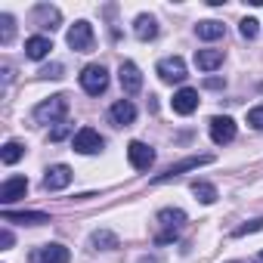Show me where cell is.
Here are the masks:
<instances>
[{
	"label": "cell",
	"instance_id": "cell-1",
	"mask_svg": "<svg viewBox=\"0 0 263 263\" xmlns=\"http://www.w3.org/2000/svg\"><path fill=\"white\" fill-rule=\"evenodd\" d=\"M65 115H68V96L65 93H56L34 108V121H41V124H62Z\"/></svg>",
	"mask_w": 263,
	"mask_h": 263
},
{
	"label": "cell",
	"instance_id": "cell-2",
	"mask_svg": "<svg viewBox=\"0 0 263 263\" xmlns=\"http://www.w3.org/2000/svg\"><path fill=\"white\" fill-rule=\"evenodd\" d=\"M158 223L164 226V232H161L155 241H158V245H167V241H174L177 232L186 226V211H180V208H164V211H158Z\"/></svg>",
	"mask_w": 263,
	"mask_h": 263
},
{
	"label": "cell",
	"instance_id": "cell-3",
	"mask_svg": "<svg viewBox=\"0 0 263 263\" xmlns=\"http://www.w3.org/2000/svg\"><path fill=\"white\" fill-rule=\"evenodd\" d=\"M81 87H84V93H90V96L105 93V87H108V71H105V65H99V62L87 65V68L81 71Z\"/></svg>",
	"mask_w": 263,
	"mask_h": 263
},
{
	"label": "cell",
	"instance_id": "cell-4",
	"mask_svg": "<svg viewBox=\"0 0 263 263\" xmlns=\"http://www.w3.org/2000/svg\"><path fill=\"white\" fill-rule=\"evenodd\" d=\"M102 146H105V140L96 134L93 127H81L71 137V149L81 152V155H96V152H102Z\"/></svg>",
	"mask_w": 263,
	"mask_h": 263
},
{
	"label": "cell",
	"instance_id": "cell-5",
	"mask_svg": "<svg viewBox=\"0 0 263 263\" xmlns=\"http://www.w3.org/2000/svg\"><path fill=\"white\" fill-rule=\"evenodd\" d=\"M65 41H68V47L74 50V53H90L93 50V25L90 22H74L71 28H68V34H65Z\"/></svg>",
	"mask_w": 263,
	"mask_h": 263
},
{
	"label": "cell",
	"instance_id": "cell-6",
	"mask_svg": "<svg viewBox=\"0 0 263 263\" xmlns=\"http://www.w3.org/2000/svg\"><path fill=\"white\" fill-rule=\"evenodd\" d=\"M214 161V155H192V158H183V161H177V164H171L164 174H158L152 183L158 186V183H167V180H177L180 174H186V171H195V167H201V164H211Z\"/></svg>",
	"mask_w": 263,
	"mask_h": 263
},
{
	"label": "cell",
	"instance_id": "cell-7",
	"mask_svg": "<svg viewBox=\"0 0 263 263\" xmlns=\"http://www.w3.org/2000/svg\"><path fill=\"white\" fill-rule=\"evenodd\" d=\"M118 81H121V90H124L127 96H137V93L143 90V74H140L137 62H121V68H118Z\"/></svg>",
	"mask_w": 263,
	"mask_h": 263
},
{
	"label": "cell",
	"instance_id": "cell-8",
	"mask_svg": "<svg viewBox=\"0 0 263 263\" xmlns=\"http://www.w3.org/2000/svg\"><path fill=\"white\" fill-rule=\"evenodd\" d=\"M211 140L217 146H226V143L235 140V121L229 115H214L211 118Z\"/></svg>",
	"mask_w": 263,
	"mask_h": 263
},
{
	"label": "cell",
	"instance_id": "cell-9",
	"mask_svg": "<svg viewBox=\"0 0 263 263\" xmlns=\"http://www.w3.org/2000/svg\"><path fill=\"white\" fill-rule=\"evenodd\" d=\"M155 71H158V78H161L164 84H180V81H186V62H183L180 56H167V59H161Z\"/></svg>",
	"mask_w": 263,
	"mask_h": 263
},
{
	"label": "cell",
	"instance_id": "cell-10",
	"mask_svg": "<svg viewBox=\"0 0 263 263\" xmlns=\"http://www.w3.org/2000/svg\"><path fill=\"white\" fill-rule=\"evenodd\" d=\"M127 158H130V164H134L137 171H149L155 164V152L146 143H140V140H134V143L127 146Z\"/></svg>",
	"mask_w": 263,
	"mask_h": 263
},
{
	"label": "cell",
	"instance_id": "cell-11",
	"mask_svg": "<svg viewBox=\"0 0 263 263\" xmlns=\"http://www.w3.org/2000/svg\"><path fill=\"white\" fill-rule=\"evenodd\" d=\"M108 121L115 127H127V124H134L137 121V105L130 102V99H118L111 108H108Z\"/></svg>",
	"mask_w": 263,
	"mask_h": 263
},
{
	"label": "cell",
	"instance_id": "cell-12",
	"mask_svg": "<svg viewBox=\"0 0 263 263\" xmlns=\"http://www.w3.org/2000/svg\"><path fill=\"white\" fill-rule=\"evenodd\" d=\"M71 183V167L68 164H53L50 171H47V177H44V189L47 192H59V189H65Z\"/></svg>",
	"mask_w": 263,
	"mask_h": 263
},
{
	"label": "cell",
	"instance_id": "cell-13",
	"mask_svg": "<svg viewBox=\"0 0 263 263\" xmlns=\"http://www.w3.org/2000/svg\"><path fill=\"white\" fill-rule=\"evenodd\" d=\"M171 105H174V111H177V115H192V111L198 108V90H192V87L177 90V93H174V99H171Z\"/></svg>",
	"mask_w": 263,
	"mask_h": 263
},
{
	"label": "cell",
	"instance_id": "cell-14",
	"mask_svg": "<svg viewBox=\"0 0 263 263\" xmlns=\"http://www.w3.org/2000/svg\"><path fill=\"white\" fill-rule=\"evenodd\" d=\"M68 260H71V251L65 245H44L34 254V263H68Z\"/></svg>",
	"mask_w": 263,
	"mask_h": 263
},
{
	"label": "cell",
	"instance_id": "cell-15",
	"mask_svg": "<svg viewBox=\"0 0 263 263\" xmlns=\"http://www.w3.org/2000/svg\"><path fill=\"white\" fill-rule=\"evenodd\" d=\"M25 192H28V180L25 177H10V180H4V186H0V201L10 204V201L22 198Z\"/></svg>",
	"mask_w": 263,
	"mask_h": 263
},
{
	"label": "cell",
	"instance_id": "cell-16",
	"mask_svg": "<svg viewBox=\"0 0 263 263\" xmlns=\"http://www.w3.org/2000/svg\"><path fill=\"white\" fill-rule=\"evenodd\" d=\"M34 22L41 25V28H59V22H62V13L56 10V7H50V4H37L34 7Z\"/></svg>",
	"mask_w": 263,
	"mask_h": 263
},
{
	"label": "cell",
	"instance_id": "cell-17",
	"mask_svg": "<svg viewBox=\"0 0 263 263\" xmlns=\"http://www.w3.org/2000/svg\"><path fill=\"white\" fill-rule=\"evenodd\" d=\"M50 50H53V41H50V37H44V34H34V37H28V41H25V56H28V59H34V62H37V59H44Z\"/></svg>",
	"mask_w": 263,
	"mask_h": 263
},
{
	"label": "cell",
	"instance_id": "cell-18",
	"mask_svg": "<svg viewBox=\"0 0 263 263\" xmlns=\"http://www.w3.org/2000/svg\"><path fill=\"white\" fill-rule=\"evenodd\" d=\"M195 34H198L201 41H217V37H223V34H226V25H223V22H217V19H204V22H198V25H195Z\"/></svg>",
	"mask_w": 263,
	"mask_h": 263
},
{
	"label": "cell",
	"instance_id": "cell-19",
	"mask_svg": "<svg viewBox=\"0 0 263 263\" xmlns=\"http://www.w3.org/2000/svg\"><path fill=\"white\" fill-rule=\"evenodd\" d=\"M195 65H198L201 71L220 68V65H223V50H198V53H195Z\"/></svg>",
	"mask_w": 263,
	"mask_h": 263
},
{
	"label": "cell",
	"instance_id": "cell-20",
	"mask_svg": "<svg viewBox=\"0 0 263 263\" xmlns=\"http://www.w3.org/2000/svg\"><path fill=\"white\" fill-rule=\"evenodd\" d=\"M134 34H137L140 41H155V37H158V22H155L152 16H140L137 25H134Z\"/></svg>",
	"mask_w": 263,
	"mask_h": 263
},
{
	"label": "cell",
	"instance_id": "cell-21",
	"mask_svg": "<svg viewBox=\"0 0 263 263\" xmlns=\"http://www.w3.org/2000/svg\"><path fill=\"white\" fill-rule=\"evenodd\" d=\"M4 220H10V223H13V220H16V223H34V226H37V223H50V217L41 214V211H22V214H16V211H10V208L4 211Z\"/></svg>",
	"mask_w": 263,
	"mask_h": 263
},
{
	"label": "cell",
	"instance_id": "cell-22",
	"mask_svg": "<svg viewBox=\"0 0 263 263\" xmlns=\"http://www.w3.org/2000/svg\"><path fill=\"white\" fill-rule=\"evenodd\" d=\"M90 248H96V251H111V248H118V235L108 232V229H99V232L90 235Z\"/></svg>",
	"mask_w": 263,
	"mask_h": 263
},
{
	"label": "cell",
	"instance_id": "cell-23",
	"mask_svg": "<svg viewBox=\"0 0 263 263\" xmlns=\"http://www.w3.org/2000/svg\"><path fill=\"white\" fill-rule=\"evenodd\" d=\"M22 155H25V146H22V143H16V140H10L4 149H0V161H4V164H16Z\"/></svg>",
	"mask_w": 263,
	"mask_h": 263
},
{
	"label": "cell",
	"instance_id": "cell-24",
	"mask_svg": "<svg viewBox=\"0 0 263 263\" xmlns=\"http://www.w3.org/2000/svg\"><path fill=\"white\" fill-rule=\"evenodd\" d=\"M192 195H195L201 204H214V201H217V189H214L211 183H198V180H195V183H192Z\"/></svg>",
	"mask_w": 263,
	"mask_h": 263
},
{
	"label": "cell",
	"instance_id": "cell-25",
	"mask_svg": "<svg viewBox=\"0 0 263 263\" xmlns=\"http://www.w3.org/2000/svg\"><path fill=\"white\" fill-rule=\"evenodd\" d=\"M13 31H16L13 16H10V13H4V16H0V44H10V41H13Z\"/></svg>",
	"mask_w": 263,
	"mask_h": 263
},
{
	"label": "cell",
	"instance_id": "cell-26",
	"mask_svg": "<svg viewBox=\"0 0 263 263\" xmlns=\"http://www.w3.org/2000/svg\"><path fill=\"white\" fill-rule=\"evenodd\" d=\"M260 229H263V217H257V220H251V223L232 229V238H241V235H251V232H260Z\"/></svg>",
	"mask_w": 263,
	"mask_h": 263
},
{
	"label": "cell",
	"instance_id": "cell-27",
	"mask_svg": "<svg viewBox=\"0 0 263 263\" xmlns=\"http://www.w3.org/2000/svg\"><path fill=\"white\" fill-rule=\"evenodd\" d=\"M68 134H71V124H65V121H62V124H56V127L50 130V143H59V140H65Z\"/></svg>",
	"mask_w": 263,
	"mask_h": 263
},
{
	"label": "cell",
	"instance_id": "cell-28",
	"mask_svg": "<svg viewBox=\"0 0 263 263\" xmlns=\"http://www.w3.org/2000/svg\"><path fill=\"white\" fill-rule=\"evenodd\" d=\"M248 124H251L254 130H263V105H254V108L248 111Z\"/></svg>",
	"mask_w": 263,
	"mask_h": 263
},
{
	"label": "cell",
	"instance_id": "cell-29",
	"mask_svg": "<svg viewBox=\"0 0 263 263\" xmlns=\"http://www.w3.org/2000/svg\"><path fill=\"white\" fill-rule=\"evenodd\" d=\"M257 19H241V37H248V41H254L257 37Z\"/></svg>",
	"mask_w": 263,
	"mask_h": 263
},
{
	"label": "cell",
	"instance_id": "cell-30",
	"mask_svg": "<svg viewBox=\"0 0 263 263\" xmlns=\"http://www.w3.org/2000/svg\"><path fill=\"white\" fill-rule=\"evenodd\" d=\"M41 74H44V78H62V65H59V62L44 65V68H41Z\"/></svg>",
	"mask_w": 263,
	"mask_h": 263
},
{
	"label": "cell",
	"instance_id": "cell-31",
	"mask_svg": "<svg viewBox=\"0 0 263 263\" xmlns=\"http://www.w3.org/2000/svg\"><path fill=\"white\" fill-rule=\"evenodd\" d=\"M0 245H4V251L13 245V232H10V229H4V232H0Z\"/></svg>",
	"mask_w": 263,
	"mask_h": 263
},
{
	"label": "cell",
	"instance_id": "cell-32",
	"mask_svg": "<svg viewBox=\"0 0 263 263\" xmlns=\"http://www.w3.org/2000/svg\"><path fill=\"white\" fill-rule=\"evenodd\" d=\"M204 87H211V90H220V87H223V81H217V78H208V81H204Z\"/></svg>",
	"mask_w": 263,
	"mask_h": 263
},
{
	"label": "cell",
	"instance_id": "cell-33",
	"mask_svg": "<svg viewBox=\"0 0 263 263\" xmlns=\"http://www.w3.org/2000/svg\"><path fill=\"white\" fill-rule=\"evenodd\" d=\"M254 263H263V251H260V254H257V257H254Z\"/></svg>",
	"mask_w": 263,
	"mask_h": 263
}]
</instances>
